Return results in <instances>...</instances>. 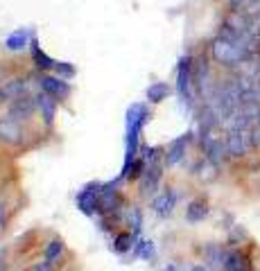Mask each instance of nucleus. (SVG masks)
Returning a JSON list of instances; mask_svg holds the SVG:
<instances>
[{"mask_svg": "<svg viewBox=\"0 0 260 271\" xmlns=\"http://www.w3.org/2000/svg\"><path fill=\"white\" fill-rule=\"evenodd\" d=\"M54 97H50V95H41L39 100H36V104H39V109L43 111V115H46V122H52L54 118Z\"/></svg>", "mask_w": 260, "mask_h": 271, "instance_id": "obj_11", "label": "nucleus"}, {"mask_svg": "<svg viewBox=\"0 0 260 271\" xmlns=\"http://www.w3.org/2000/svg\"><path fill=\"white\" fill-rule=\"evenodd\" d=\"M186 142H188V138H179L177 142H172L170 147V154H167V163L170 165H174L177 160L184 158V152H186Z\"/></svg>", "mask_w": 260, "mask_h": 271, "instance_id": "obj_9", "label": "nucleus"}, {"mask_svg": "<svg viewBox=\"0 0 260 271\" xmlns=\"http://www.w3.org/2000/svg\"><path fill=\"white\" fill-rule=\"evenodd\" d=\"M192 271H206V269H204V267H195V269H192Z\"/></svg>", "mask_w": 260, "mask_h": 271, "instance_id": "obj_19", "label": "nucleus"}, {"mask_svg": "<svg viewBox=\"0 0 260 271\" xmlns=\"http://www.w3.org/2000/svg\"><path fill=\"white\" fill-rule=\"evenodd\" d=\"M177 201H179V197L172 192V190H163L156 199H154V210L159 212L161 217H167L174 208H177Z\"/></svg>", "mask_w": 260, "mask_h": 271, "instance_id": "obj_5", "label": "nucleus"}, {"mask_svg": "<svg viewBox=\"0 0 260 271\" xmlns=\"http://www.w3.org/2000/svg\"><path fill=\"white\" fill-rule=\"evenodd\" d=\"M25 45H30L27 32H16V34H12L7 39V47H9V50H23Z\"/></svg>", "mask_w": 260, "mask_h": 271, "instance_id": "obj_12", "label": "nucleus"}, {"mask_svg": "<svg viewBox=\"0 0 260 271\" xmlns=\"http://www.w3.org/2000/svg\"><path fill=\"white\" fill-rule=\"evenodd\" d=\"M254 145V134L247 129H231L226 136V152L233 156H244Z\"/></svg>", "mask_w": 260, "mask_h": 271, "instance_id": "obj_1", "label": "nucleus"}, {"mask_svg": "<svg viewBox=\"0 0 260 271\" xmlns=\"http://www.w3.org/2000/svg\"><path fill=\"white\" fill-rule=\"evenodd\" d=\"M61 251H64V242L52 240L50 244H47V248H46V260H47V262H54V260L61 255Z\"/></svg>", "mask_w": 260, "mask_h": 271, "instance_id": "obj_13", "label": "nucleus"}, {"mask_svg": "<svg viewBox=\"0 0 260 271\" xmlns=\"http://www.w3.org/2000/svg\"><path fill=\"white\" fill-rule=\"evenodd\" d=\"M0 219H2V208H0Z\"/></svg>", "mask_w": 260, "mask_h": 271, "instance_id": "obj_21", "label": "nucleus"}, {"mask_svg": "<svg viewBox=\"0 0 260 271\" xmlns=\"http://www.w3.org/2000/svg\"><path fill=\"white\" fill-rule=\"evenodd\" d=\"M77 206H79L82 212H86V215L95 212L100 208V192H97L93 185H91V188H84L82 192H79V197H77Z\"/></svg>", "mask_w": 260, "mask_h": 271, "instance_id": "obj_4", "label": "nucleus"}, {"mask_svg": "<svg viewBox=\"0 0 260 271\" xmlns=\"http://www.w3.org/2000/svg\"><path fill=\"white\" fill-rule=\"evenodd\" d=\"M167 271H174V269H167Z\"/></svg>", "mask_w": 260, "mask_h": 271, "instance_id": "obj_22", "label": "nucleus"}, {"mask_svg": "<svg viewBox=\"0 0 260 271\" xmlns=\"http://www.w3.org/2000/svg\"><path fill=\"white\" fill-rule=\"evenodd\" d=\"M32 271H52V262H47V260H46V262H43V265L34 267V269H32Z\"/></svg>", "mask_w": 260, "mask_h": 271, "instance_id": "obj_17", "label": "nucleus"}, {"mask_svg": "<svg viewBox=\"0 0 260 271\" xmlns=\"http://www.w3.org/2000/svg\"><path fill=\"white\" fill-rule=\"evenodd\" d=\"M138 255L145 260H149L154 255V244L152 242H141V247H138Z\"/></svg>", "mask_w": 260, "mask_h": 271, "instance_id": "obj_14", "label": "nucleus"}, {"mask_svg": "<svg viewBox=\"0 0 260 271\" xmlns=\"http://www.w3.org/2000/svg\"><path fill=\"white\" fill-rule=\"evenodd\" d=\"M129 242H131V235H127V233H124V235H120L118 240H116V251H127V248L131 247Z\"/></svg>", "mask_w": 260, "mask_h": 271, "instance_id": "obj_15", "label": "nucleus"}, {"mask_svg": "<svg viewBox=\"0 0 260 271\" xmlns=\"http://www.w3.org/2000/svg\"><path fill=\"white\" fill-rule=\"evenodd\" d=\"M195 77V70H192V64H190V57H184L179 61V72H177V90L179 95H184L186 100L190 97V79Z\"/></svg>", "mask_w": 260, "mask_h": 271, "instance_id": "obj_3", "label": "nucleus"}, {"mask_svg": "<svg viewBox=\"0 0 260 271\" xmlns=\"http://www.w3.org/2000/svg\"><path fill=\"white\" fill-rule=\"evenodd\" d=\"M0 138H5L9 142H21V129L12 120H0Z\"/></svg>", "mask_w": 260, "mask_h": 271, "instance_id": "obj_7", "label": "nucleus"}, {"mask_svg": "<svg viewBox=\"0 0 260 271\" xmlns=\"http://www.w3.org/2000/svg\"><path fill=\"white\" fill-rule=\"evenodd\" d=\"M54 70H59L61 75H68V77H72L75 75V68H72L71 64L66 66V64H61V61H57V66H54Z\"/></svg>", "mask_w": 260, "mask_h": 271, "instance_id": "obj_16", "label": "nucleus"}, {"mask_svg": "<svg viewBox=\"0 0 260 271\" xmlns=\"http://www.w3.org/2000/svg\"><path fill=\"white\" fill-rule=\"evenodd\" d=\"M32 59H34L36 68H41V70H54V66H57V61L52 57H47L41 47L36 45V41H32Z\"/></svg>", "mask_w": 260, "mask_h": 271, "instance_id": "obj_6", "label": "nucleus"}, {"mask_svg": "<svg viewBox=\"0 0 260 271\" xmlns=\"http://www.w3.org/2000/svg\"><path fill=\"white\" fill-rule=\"evenodd\" d=\"M170 95V86L167 84H152L147 89V100L149 102H161Z\"/></svg>", "mask_w": 260, "mask_h": 271, "instance_id": "obj_8", "label": "nucleus"}, {"mask_svg": "<svg viewBox=\"0 0 260 271\" xmlns=\"http://www.w3.org/2000/svg\"><path fill=\"white\" fill-rule=\"evenodd\" d=\"M41 89H43V93H47L50 97H54L57 102H61L66 95L71 93L68 82H66V79H61V77H54V75H43L41 77Z\"/></svg>", "mask_w": 260, "mask_h": 271, "instance_id": "obj_2", "label": "nucleus"}, {"mask_svg": "<svg viewBox=\"0 0 260 271\" xmlns=\"http://www.w3.org/2000/svg\"><path fill=\"white\" fill-rule=\"evenodd\" d=\"M131 165H134V163H131ZM142 174V160H138L136 165H134V172H131V177H141Z\"/></svg>", "mask_w": 260, "mask_h": 271, "instance_id": "obj_18", "label": "nucleus"}, {"mask_svg": "<svg viewBox=\"0 0 260 271\" xmlns=\"http://www.w3.org/2000/svg\"><path fill=\"white\" fill-rule=\"evenodd\" d=\"M2 100H5V93H2V90H0V102H2Z\"/></svg>", "mask_w": 260, "mask_h": 271, "instance_id": "obj_20", "label": "nucleus"}, {"mask_svg": "<svg viewBox=\"0 0 260 271\" xmlns=\"http://www.w3.org/2000/svg\"><path fill=\"white\" fill-rule=\"evenodd\" d=\"M208 215V206L204 201H192L188 208V222H199Z\"/></svg>", "mask_w": 260, "mask_h": 271, "instance_id": "obj_10", "label": "nucleus"}]
</instances>
